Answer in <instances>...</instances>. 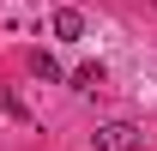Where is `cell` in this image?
Here are the masks:
<instances>
[{
  "label": "cell",
  "mask_w": 157,
  "mask_h": 151,
  "mask_svg": "<svg viewBox=\"0 0 157 151\" xmlns=\"http://www.w3.org/2000/svg\"><path fill=\"white\" fill-rule=\"evenodd\" d=\"M48 30H55V42H78L85 37V12L78 6H60L55 18H48Z\"/></svg>",
  "instance_id": "cell-2"
},
{
  "label": "cell",
  "mask_w": 157,
  "mask_h": 151,
  "mask_svg": "<svg viewBox=\"0 0 157 151\" xmlns=\"http://www.w3.org/2000/svg\"><path fill=\"white\" fill-rule=\"evenodd\" d=\"M97 85H103V67H97V60H85V67L73 73V91H97Z\"/></svg>",
  "instance_id": "cell-3"
},
{
  "label": "cell",
  "mask_w": 157,
  "mask_h": 151,
  "mask_svg": "<svg viewBox=\"0 0 157 151\" xmlns=\"http://www.w3.org/2000/svg\"><path fill=\"white\" fill-rule=\"evenodd\" d=\"M91 145L97 151H139V127L133 121H103V127L91 133Z\"/></svg>",
  "instance_id": "cell-1"
},
{
  "label": "cell",
  "mask_w": 157,
  "mask_h": 151,
  "mask_svg": "<svg viewBox=\"0 0 157 151\" xmlns=\"http://www.w3.org/2000/svg\"><path fill=\"white\" fill-rule=\"evenodd\" d=\"M30 73H36V79H60V67H55L48 55H30Z\"/></svg>",
  "instance_id": "cell-5"
},
{
  "label": "cell",
  "mask_w": 157,
  "mask_h": 151,
  "mask_svg": "<svg viewBox=\"0 0 157 151\" xmlns=\"http://www.w3.org/2000/svg\"><path fill=\"white\" fill-rule=\"evenodd\" d=\"M0 115H18V121H30V109H24V103H18L12 91H0Z\"/></svg>",
  "instance_id": "cell-4"
}]
</instances>
